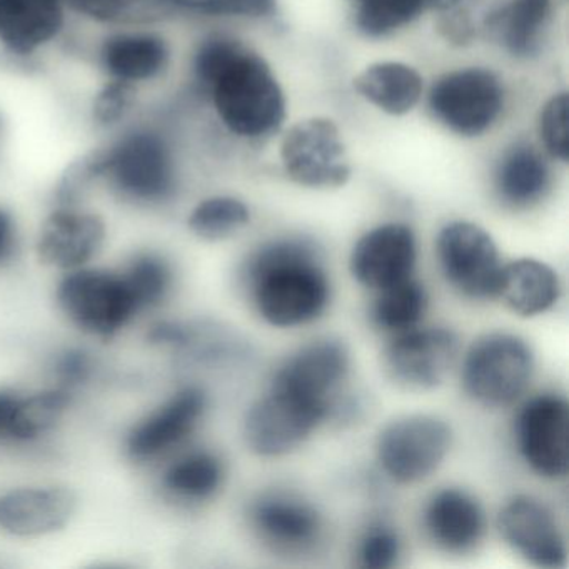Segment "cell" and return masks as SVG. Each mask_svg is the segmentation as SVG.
Wrapping results in <instances>:
<instances>
[{
    "instance_id": "obj_1",
    "label": "cell",
    "mask_w": 569,
    "mask_h": 569,
    "mask_svg": "<svg viewBox=\"0 0 569 569\" xmlns=\"http://www.w3.org/2000/svg\"><path fill=\"white\" fill-rule=\"evenodd\" d=\"M192 76L234 134L261 138L284 121V96L271 69L236 39L211 36L202 41L192 58Z\"/></svg>"
},
{
    "instance_id": "obj_2",
    "label": "cell",
    "mask_w": 569,
    "mask_h": 569,
    "mask_svg": "<svg viewBox=\"0 0 569 569\" xmlns=\"http://www.w3.org/2000/svg\"><path fill=\"white\" fill-rule=\"evenodd\" d=\"M94 188L142 211L168 208L181 191V172L171 136L156 124H134L108 144L79 158Z\"/></svg>"
},
{
    "instance_id": "obj_3",
    "label": "cell",
    "mask_w": 569,
    "mask_h": 569,
    "mask_svg": "<svg viewBox=\"0 0 569 569\" xmlns=\"http://www.w3.org/2000/svg\"><path fill=\"white\" fill-rule=\"evenodd\" d=\"M246 276L256 309L276 328L315 321L328 306V274L308 242L284 239L262 246L249 259Z\"/></svg>"
},
{
    "instance_id": "obj_4",
    "label": "cell",
    "mask_w": 569,
    "mask_h": 569,
    "mask_svg": "<svg viewBox=\"0 0 569 569\" xmlns=\"http://www.w3.org/2000/svg\"><path fill=\"white\" fill-rule=\"evenodd\" d=\"M54 302L66 325L91 341H114L144 318L118 264L94 262L62 272Z\"/></svg>"
},
{
    "instance_id": "obj_5",
    "label": "cell",
    "mask_w": 569,
    "mask_h": 569,
    "mask_svg": "<svg viewBox=\"0 0 569 569\" xmlns=\"http://www.w3.org/2000/svg\"><path fill=\"white\" fill-rule=\"evenodd\" d=\"M208 392L184 385L139 415L122 435L121 451L136 468H158L188 446L208 411Z\"/></svg>"
},
{
    "instance_id": "obj_6",
    "label": "cell",
    "mask_w": 569,
    "mask_h": 569,
    "mask_svg": "<svg viewBox=\"0 0 569 569\" xmlns=\"http://www.w3.org/2000/svg\"><path fill=\"white\" fill-rule=\"evenodd\" d=\"M108 218L86 202L52 204L34 236L39 264L62 274L99 262L108 249Z\"/></svg>"
},
{
    "instance_id": "obj_7",
    "label": "cell",
    "mask_w": 569,
    "mask_h": 569,
    "mask_svg": "<svg viewBox=\"0 0 569 569\" xmlns=\"http://www.w3.org/2000/svg\"><path fill=\"white\" fill-rule=\"evenodd\" d=\"M532 352L518 336H482L469 348L462 366L466 392L486 408L512 405L528 388Z\"/></svg>"
},
{
    "instance_id": "obj_8",
    "label": "cell",
    "mask_w": 569,
    "mask_h": 569,
    "mask_svg": "<svg viewBox=\"0 0 569 569\" xmlns=\"http://www.w3.org/2000/svg\"><path fill=\"white\" fill-rule=\"evenodd\" d=\"M79 495L68 482H21L0 491V535L41 541L66 531L78 516Z\"/></svg>"
},
{
    "instance_id": "obj_9",
    "label": "cell",
    "mask_w": 569,
    "mask_h": 569,
    "mask_svg": "<svg viewBox=\"0 0 569 569\" xmlns=\"http://www.w3.org/2000/svg\"><path fill=\"white\" fill-rule=\"evenodd\" d=\"M329 412V402L271 388L246 416V445L259 456L286 455L306 441Z\"/></svg>"
},
{
    "instance_id": "obj_10",
    "label": "cell",
    "mask_w": 569,
    "mask_h": 569,
    "mask_svg": "<svg viewBox=\"0 0 569 569\" xmlns=\"http://www.w3.org/2000/svg\"><path fill=\"white\" fill-rule=\"evenodd\" d=\"M451 429L428 415L406 416L379 436L378 458L392 481L401 485L428 478L448 455Z\"/></svg>"
},
{
    "instance_id": "obj_11",
    "label": "cell",
    "mask_w": 569,
    "mask_h": 569,
    "mask_svg": "<svg viewBox=\"0 0 569 569\" xmlns=\"http://www.w3.org/2000/svg\"><path fill=\"white\" fill-rule=\"evenodd\" d=\"M501 82L485 69H465L442 76L429 92L432 114L459 136H478L502 109Z\"/></svg>"
},
{
    "instance_id": "obj_12",
    "label": "cell",
    "mask_w": 569,
    "mask_h": 569,
    "mask_svg": "<svg viewBox=\"0 0 569 569\" xmlns=\"http://www.w3.org/2000/svg\"><path fill=\"white\" fill-rule=\"evenodd\" d=\"M438 259L446 281L466 298L498 296L501 264L491 236L471 222H452L438 236Z\"/></svg>"
},
{
    "instance_id": "obj_13",
    "label": "cell",
    "mask_w": 569,
    "mask_h": 569,
    "mask_svg": "<svg viewBox=\"0 0 569 569\" xmlns=\"http://www.w3.org/2000/svg\"><path fill=\"white\" fill-rule=\"evenodd\" d=\"M282 164L306 188H341L351 178L338 128L328 119L299 122L281 146Z\"/></svg>"
},
{
    "instance_id": "obj_14",
    "label": "cell",
    "mask_w": 569,
    "mask_h": 569,
    "mask_svg": "<svg viewBox=\"0 0 569 569\" xmlns=\"http://www.w3.org/2000/svg\"><path fill=\"white\" fill-rule=\"evenodd\" d=\"M459 341L445 328L409 329L396 335L385 351L389 378L408 391L438 388L458 361Z\"/></svg>"
},
{
    "instance_id": "obj_15",
    "label": "cell",
    "mask_w": 569,
    "mask_h": 569,
    "mask_svg": "<svg viewBox=\"0 0 569 569\" xmlns=\"http://www.w3.org/2000/svg\"><path fill=\"white\" fill-rule=\"evenodd\" d=\"M568 402L559 396L541 395L522 406L516 421V439L536 475L548 479L568 475Z\"/></svg>"
},
{
    "instance_id": "obj_16",
    "label": "cell",
    "mask_w": 569,
    "mask_h": 569,
    "mask_svg": "<svg viewBox=\"0 0 569 569\" xmlns=\"http://www.w3.org/2000/svg\"><path fill=\"white\" fill-rule=\"evenodd\" d=\"M96 61L106 79L139 89L159 81L168 72L171 42L146 26L116 28L99 41Z\"/></svg>"
},
{
    "instance_id": "obj_17",
    "label": "cell",
    "mask_w": 569,
    "mask_h": 569,
    "mask_svg": "<svg viewBox=\"0 0 569 569\" xmlns=\"http://www.w3.org/2000/svg\"><path fill=\"white\" fill-rule=\"evenodd\" d=\"M68 0H0V48L31 59L51 48L68 26Z\"/></svg>"
},
{
    "instance_id": "obj_18",
    "label": "cell",
    "mask_w": 569,
    "mask_h": 569,
    "mask_svg": "<svg viewBox=\"0 0 569 569\" xmlns=\"http://www.w3.org/2000/svg\"><path fill=\"white\" fill-rule=\"evenodd\" d=\"M416 262V239L405 224L372 229L352 249L351 272L366 288H389L411 278Z\"/></svg>"
},
{
    "instance_id": "obj_19",
    "label": "cell",
    "mask_w": 569,
    "mask_h": 569,
    "mask_svg": "<svg viewBox=\"0 0 569 569\" xmlns=\"http://www.w3.org/2000/svg\"><path fill=\"white\" fill-rule=\"evenodd\" d=\"M499 531L509 546L539 568H561L566 546L549 509L529 496L511 499L499 512Z\"/></svg>"
},
{
    "instance_id": "obj_20",
    "label": "cell",
    "mask_w": 569,
    "mask_h": 569,
    "mask_svg": "<svg viewBox=\"0 0 569 569\" xmlns=\"http://www.w3.org/2000/svg\"><path fill=\"white\" fill-rule=\"evenodd\" d=\"M349 356L338 341H318L292 356L274 376L271 388L325 401L348 375Z\"/></svg>"
},
{
    "instance_id": "obj_21",
    "label": "cell",
    "mask_w": 569,
    "mask_h": 569,
    "mask_svg": "<svg viewBox=\"0 0 569 569\" xmlns=\"http://www.w3.org/2000/svg\"><path fill=\"white\" fill-rule=\"evenodd\" d=\"M251 522L262 541L289 552L312 548L322 529L321 518L312 506L281 495L266 496L254 502Z\"/></svg>"
},
{
    "instance_id": "obj_22",
    "label": "cell",
    "mask_w": 569,
    "mask_h": 569,
    "mask_svg": "<svg viewBox=\"0 0 569 569\" xmlns=\"http://www.w3.org/2000/svg\"><path fill=\"white\" fill-rule=\"evenodd\" d=\"M158 489L174 505H201L218 495L224 465L209 449H179L158 466Z\"/></svg>"
},
{
    "instance_id": "obj_23",
    "label": "cell",
    "mask_w": 569,
    "mask_h": 569,
    "mask_svg": "<svg viewBox=\"0 0 569 569\" xmlns=\"http://www.w3.org/2000/svg\"><path fill=\"white\" fill-rule=\"evenodd\" d=\"M425 528L442 551H471L485 535V512L468 492L442 489L426 506Z\"/></svg>"
},
{
    "instance_id": "obj_24",
    "label": "cell",
    "mask_w": 569,
    "mask_h": 569,
    "mask_svg": "<svg viewBox=\"0 0 569 569\" xmlns=\"http://www.w3.org/2000/svg\"><path fill=\"white\" fill-rule=\"evenodd\" d=\"M74 402V392L51 382L39 388L22 389L6 446L31 448L41 445L64 425Z\"/></svg>"
},
{
    "instance_id": "obj_25",
    "label": "cell",
    "mask_w": 569,
    "mask_h": 569,
    "mask_svg": "<svg viewBox=\"0 0 569 569\" xmlns=\"http://www.w3.org/2000/svg\"><path fill=\"white\" fill-rule=\"evenodd\" d=\"M134 292L144 318L161 311L176 292L178 268L171 256L156 246H139L118 262Z\"/></svg>"
},
{
    "instance_id": "obj_26",
    "label": "cell",
    "mask_w": 569,
    "mask_h": 569,
    "mask_svg": "<svg viewBox=\"0 0 569 569\" xmlns=\"http://www.w3.org/2000/svg\"><path fill=\"white\" fill-rule=\"evenodd\" d=\"M558 274L545 262L519 259L501 269L498 296L519 316L548 311L559 299Z\"/></svg>"
},
{
    "instance_id": "obj_27",
    "label": "cell",
    "mask_w": 569,
    "mask_h": 569,
    "mask_svg": "<svg viewBox=\"0 0 569 569\" xmlns=\"http://www.w3.org/2000/svg\"><path fill=\"white\" fill-rule=\"evenodd\" d=\"M549 171L531 146L518 144L502 156L496 171V191L511 208H529L545 196Z\"/></svg>"
},
{
    "instance_id": "obj_28",
    "label": "cell",
    "mask_w": 569,
    "mask_h": 569,
    "mask_svg": "<svg viewBox=\"0 0 569 569\" xmlns=\"http://www.w3.org/2000/svg\"><path fill=\"white\" fill-rule=\"evenodd\" d=\"M355 86L362 98L395 116L411 111L422 92L418 72L398 62L371 66L358 76Z\"/></svg>"
},
{
    "instance_id": "obj_29",
    "label": "cell",
    "mask_w": 569,
    "mask_h": 569,
    "mask_svg": "<svg viewBox=\"0 0 569 569\" xmlns=\"http://www.w3.org/2000/svg\"><path fill=\"white\" fill-rule=\"evenodd\" d=\"M549 12V0H512V4L488 19V29L515 56L536 51L539 32Z\"/></svg>"
},
{
    "instance_id": "obj_30",
    "label": "cell",
    "mask_w": 569,
    "mask_h": 569,
    "mask_svg": "<svg viewBox=\"0 0 569 569\" xmlns=\"http://www.w3.org/2000/svg\"><path fill=\"white\" fill-rule=\"evenodd\" d=\"M428 309V292L416 279L408 278L379 291L372 306V321L382 331L401 335L416 328Z\"/></svg>"
},
{
    "instance_id": "obj_31",
    "label": "cell",
    "mask_w": 569,
    "mask_h": 569,
    "mask_svg": "<svg viewBox=\"0 0 569 569\" xmlns=\"http://www.w3.org/2000/svg\"><path fill=\"white\" fill-rule=\"evenodd\" d=\"M249 221L251 214L244 202L229 196H214L196 204L186 224L194 238L218 242L238 234Z\"/></svg>"
},
{
    "instance_id": "obj_32",
    "label": "cell",
    "mask_w": 569,
    "mask_h": 569,
    "mask_svg": "<svg viewBox=\"0 0 569 569\" xmlns=\"http://www.w3.org/2000/svg\"><path fill=\"white\" fill-rule=\"evenodd\" d=\"M68 6L74 14L112 28L149 26L171 14L164 0H68Z\"/></svg>"
},
{
    "instance_id": "obj_33",
    "label": "cell",
    "mask_w": 569,
    "mask_h": 569,
    "mask_svg": "<svg viewBox=\"0 0 569 569\" xmlns=\"http://www.w3.org/2000/svg\"><path fill=\"white\" fill-rule=\"evenodd\" d=\"M422 11V0H361L356 22L359 31L379 38L408 24Z\"/></svg>"
},
{
    "instance_id": "obj_34",
    "label": "cell",
    "mask_w": 569,
    "mask_h": 569,
    "mask_svg": "<svg viewBox=\"0 0 569 569\" xmlns=\"http://www.w3.org/2000/svg\"><path fill=\"white\" fill-rule=\"evenodd\" d=\"M99 362L91 349L81 345L64 346L49 362L51 385L68 389L76 396L98 378Z\"/></svg>"
},
{
    "instance_id": "obj_35",
    "label": "cell",
    "mask_w": 569,
    "mask_h": 569,
    "mask_svg": "<svg viewBox=\"0 0 569 569\" xmlns=\"http://www.w3.org/2000/svg\"><path fill=\"white\" fill-rule=\"evenodd\" d=\"M138 88L106 79L92 99L91 118L98 128L114 129L128 119L138 101Z\"/></svg>"
},
{
    "instance_id": "obj_36",
    "label": "cell",
    "mask_w": 569,
    "mask_h": 569,
    "mask_svg": "<svg viewBox=\"0 0 569 569\" xmlns=\"http://www.w3.org/2000/svg\"><path fill=\"white\" fill-rule=\"evenodd\" d=\"M169 12L199 16H266L274 9L276 0H164Z\"/></svg>"
},
{
    "instance_id": "obj_37",
    "label": "cell",
    "mask_w": 569,
    "mask_h": 569,
    "mask_svg": "<svg viewBox=\"0 0 569 569\" xmlns=\"http://www.w3.org/2000/svg\"><path fill=\"white\" fill-rule=\"evenodd\" d=\"M539 134L552 158L568 161V96H556L542 109Z\"/></svg>"
},
{
    "instance_id": "obj_38",
    "label": "cell",
    "mask_w": 569,
    "mask_h": 569,
    "mask_svg": "<svg viewBox=\"0 0 569 569\" xmlns=\"http://www.w3.org/2000/svg\"><path fill=\"white\" fill-rule=\"evenodd\" d=\"M399 556V539L388 528L369 529L359 546V559L365 568L386 569L395 566Z\"/></svg>"
},
{
    "instance_id": "obj_39",
    "label": "cell",
    "mask_w": 569,
    "mask_h": 569,
    "mask_svg": "<svg viewBox=\"0 0 569 569\" xmlns=\"http://www.w3.org/2000/svg\"><path fill=\"white\" fill-rule=\"evenodd\" d=\"M22 248V229L18 214L0 202V269L12 264Z\"/></svg>"
},
{
    "instance_id": "obj_40",
    "label": "cell",
    "mask_w": 569,
    "mask_h": 569,
    "mask_svg": "<svg viewBox=\"0 0 569 569\" xmlns=\"http://www.w3.org/2000/svg\"><path fill=\"white\" fill-rule=\"evenodd\" d=\"M439 31L448 41L455 42V44H466L475 36L471 19H469L468 12L461 11V9L451 11L445 18H441Z\"/></svg>"
},
{
    "instance_id": "obj_41",
    "label": "cell",
    "mask_w": 569,
    "mask_h": 569,
    "mask_svg": "<svg viewBox=\"0 0 569 569\" xmlns=\"http://www.w3.org/2000/svg\"><path fill=\"white\" fill-rule=\"evenodd\" d=\"M21 386L0 385V446H6L16 406L22 392Z\"/></svg>"
},
{
    "instance_id": "obj_42",
    "label": "cell",
    "mask_w": 569,
    "mask_h": 569,
    "mask_svg": "<svg viewBox=\"0 0 569 569\" xmlns=\"http://www.w3.org/2000/svg\"><path fill=\"white\" fill-rule=\"evenodd\" d=\"M472 2H478V0H422V6H425V11L431 9V11L451 12L459 11L462 6L472 4Z\"/></svg>"
},
{
    "instance_id": "obj_43",
    "label": "cell",
    "mask_w": 569,
    "mask_h": 569,
    "mask_svg": "<svg viewBox=\"0 0 569 569\" xmlns=\"http://www.w3.org/2000/svg\"><path fill=\"white\" fill-rule=\"evenodd\" d=\"M0 128H2V126H0Z\"/></svg>"
}]
</instances>
